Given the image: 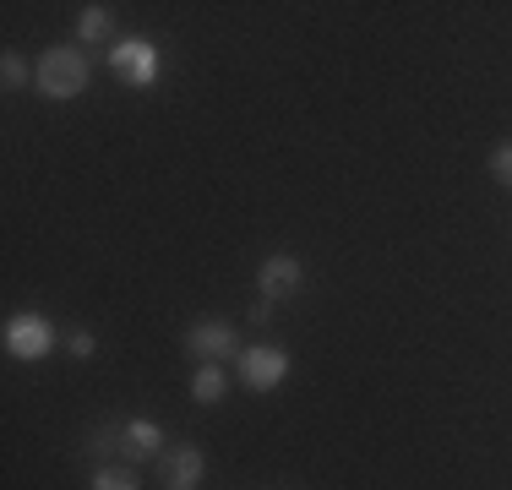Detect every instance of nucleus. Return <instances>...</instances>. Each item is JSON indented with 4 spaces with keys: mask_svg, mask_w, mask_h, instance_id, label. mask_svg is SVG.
Instances as JSON below:
<instances>
[{
    "mask_svg": "<svg viewBox=\"0 0 512 490\" xmlns=\"http://www.w3.org/2000/svg\"><path fill=\"white\" fill-rule=\"evenodd\" d=\"M33 71H39V82H33V88H39L44 98H77L82 88H88V77H93L88 55H82V49H71V44L50 49V55H44Z\"/></svg>",
    "mask_w": 512,
    "mask_h": 490,
    "instance_id": "nucleus-1",
    "label": "nucleus"
},
{
    "mask_svg": "<svg viewBox=\"0 0 512 490\" xmlns=\"http://www.w3.org/2000/svg\"><path fill=\"white\" fill-rule=\"evenodd\" d=\"M109 71H115L126 88H153L158 77H164V49H158L153 39H115L109 44Z\"/></svg>",
    "mask_w": 512,
    "mask_h": 490,
    "instance_id": "nucleus-2",
    "label": "nucleus"
},
{
    "mask_svg": "<svg viewBox=\"0 0 512 490\" xmlns=\"http://www.w3.org/2000/svg\"><path fill=\"white\" fill-rule=\"evenodd\" d=\"M0 343H6V354L11 360H44V354L55 349V327H50V316H39V311H17L6 322V333H0Z\"/></svg>",
    "mask_w": 512,
    "mask_h": 490,
    "instance_id": "nucleus-3",
    "label": "nucleus"
},
{
    "mask_svg": "<svg viewBox=\"0 0 512 490\" xmlns=\"http://www.w3.org/2000/svg\"><path fill=\"white\" fill-rule=\"evenodd\" d=\"M289 365H295V360H289L278 343H251V349H240L235 371H240V382H246L251 392H273L289 376Z\"/></svg>",
    "mask_w": 512,
    "mask_h": 490,
    "instance_id": "nucleus-4",
    "label": "nucleus"
},
{
    "mask_svg": "<svg viewBox=\"0 0 512 490\" xmlns=\"http://www.w3.org/2000/svg\"><path fill=\"white\" fill-rule=\"evenodd\" d=\"M186 349L197 354L202 365L240 360V333L229 322H197V327H186Z\"/></svg>",
    "mask_w": 512,
    "mask_h": 490,
    "instance_id": "nucleus-5",
    "label": "nucleus"
},
{
    "mask_svg": "<svg viewBox=\"0 0 512 490\" xmlns=\"http://www.w3.org/2000/svg\"><path fill=\"white\" fill-rule=\"evenodd\" d=\"M300 284H306V267H300V256H267L262 267H256V289H262V300H289V294H300Z\"/></svg>",
    "mask_w": 512,
    "mask_h": 490,
    "instance_id": "nucleus-6",
    "label": "nucleus"
},
{
    "mask_svg": "<svg viewBox=\"0 0 512 490\" xmlns=\"http://www.w3.org/2000/svg\"><path fill=\"white\" fill-rule=\"evenodd\" d=\"M207 474L202 447H175L164 458V490H197V480Z\"/></svg>",
    "mask_w": 512,
    "mask_h": 490,
    "instance_id": "nucleus-7",
    "label": "nucleus"
},
{
    "mask_svg": "<svg viewBox=\"0 0 512 490\" xmlns=\"http://www.w3.org/2000/svg\"><path fill=\"white\" fill-rule=\"evenodd\" d=\"M158 447H164V431H158L153 420H126L120 425V452H126V458H158Z\"/></svg>",
    "mask_w": 512,
    "mask_h": 490,
    "instance_id": "nucleus-8",
    "label": "nucleus"
},
{
    "mask_svg": "<svg viewBox=\"0 0 512 490\" xmlns=\"http://www.w3.org/2000/svg\"><path fill=\"white\" fill-rule=\"evenodd\" d=\"M224 371L218 365H197V376H191V398L197 403H224Z\"/></svg>",
    "mask_w": 512,
    "mask_h": 490,
    "instance_id": "nucleus-9",
    "label": "nucleus"
},
{
    "mask_svg": "<svg viewBox=\"0 0 512 490\" xmlns=\"http://www.w3.org/2000/svg\"><path fill=\"white\" fill-rule=\"evenodd\" d=\"M77 39H82V44L109 39V11H104V6H82V17H77Z\"/></svg>",
    "mask_w": 512,
    "mask_h": 490,
    "instance_id": "nucleus-10",
    "label": "nucleus"
},
{
    "mask_svg": "<svg viewBox=\"0 0 512 490\" xmlns=\"http://www.w3.org/2000/svg\"><path fill=\"white\" fill-rule=\"evenodd\" d=\"M0 82L17 93V88H28V82H39V71H28V60H22V55H6V60H0Z\"/></svg>",
    "mask_w": 512,
    "mask_h": 490,
    "instance_id": "nucleus-11",
    "label": "nucleus"
},
{
    "mask_svg": "<svg viewBox=\"0 0 512 490\" xmlns=\"http://www.w3.org/2000/svg\"><path fill=\"white\" fill-rule=\"evenodd\" d=\"M93 490H142V485H137V474H126V469H99L93 474Z\"/></svg>",
    "mask_w": 512,
    "mask_h": 490,
    "instance_id": "nucleus-12",
    "label": "nucleus"
},
{
    "mask_svg": "<svg viewBox=\"0 0 512 490\" xmlns=\"http://www.w3.org/2000/svg\"><path fill=\"white\" fill-rule=\"evenodd\" d=\"M491 175H496V186H507V191H512V142H496V153H491Z\"/></svg>",
    "mask_w": 512,
    "mask_h": 490,
    "instance_id": "nucleus-13",
    "label": "nucleus"
},
{
    "mask_svg": "<svg viewBox=\"0 0 512 490\" xmlns=\"http://www.w3.org/2000/svg\"><path fill=\"white\" fill-rule=\"evenodd\" d=\"M66 349H71V360H88V354H93V333H71Z\"/></svg>",
    "mask_w": 512,
    "mask_h": 490,
    "instance_id": "nucleus-14",
    "label": "nucleus"
},
{
    "mask_svg": "<svg viewBox=\"0 0 512 490\" xmlns=\"http://www.w3.org/2000/svg\"><path fill=\"white\" fill-rule=\"evenodd\" d=\"M251 322H273V300H256L251 305Z\"/></svg>",
    "mask_w": 512,
    "mask_h": 490,
    "instance_id": "nucleus-15",
    "label": "nucleus"
}]
</instances>
